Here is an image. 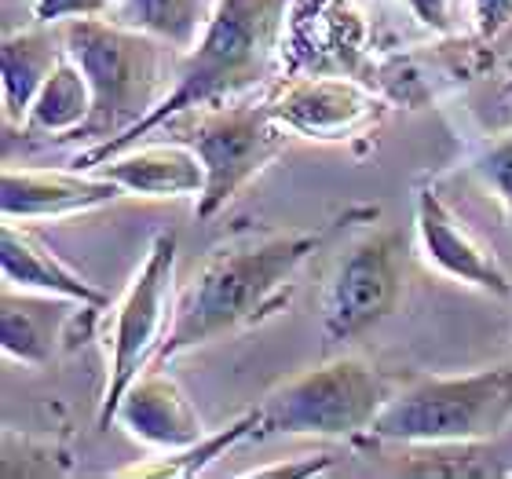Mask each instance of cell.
I'll list each match as a JSON object with an SVG mask.
<instances>
[{"label":"cell","mask_w":512,"mask_h":479,"mask_svg":"<svg viewBox=\"0 0 512 479\" xmlns=\"http://www.w3.org/2000/svg\"><path fill=\"white\" fill-rule=\"evenodd\" d=\"M326 238L330 231H293L216 249L176 297V319L154 366H169L194 348L253 330L278 315L293 297L297 275Z\"/></svg>","instance_id":"6da1fadb"},{"label":"cell","mask_w":512,"mask_h":479,"mask_svg":"<svg viewBox=\"0 0 512 479\" xmlns=\"http://www.w3.org/2000/svg\"><path fill=\"white\" fill-rule=\"evenodd\" d=\"M289 4L293 0H213V11H209L198 44L191 52H180L176 59L169 96L121 139L81 150L74 158V169H96L110 154L143 143L150 132L165 128L169 121L216 107L224 99H235L249 88L264 85L278 63Z\"/></svg>","instance_id":"7a4b0ae2"},{"label":"cell","mask_w":512,"mask_h":479,"mask_svg":"<svg viewBox=\"0 0 512 479\" xmlns=\"http://www.w3.org/2000/svg\"><path fill=\"white\" fill-rule=\"evenodd\" d=\"M59 33L92 88V118L74 143H114L169 96L180 52L165 41L128 30L110 15L59 22Z\"/></svg>","instance_id":"3957f363"},{"label":"cell","mask_w":512,"mask_h":479,"mask_svg":"<svg viewBox=\"0 0 512 479\" xmlns=\"http://www.w3.org/2000/svg\"><path fill=\"white\" fill-rule=\"evenodd\" d=\"M512 425V362L417 377L388 395L370 436L399 447H483Z\"/></svg>","instance_id":"277c9868"},{"label":"cell","mask_w":512,"mask_h":479,"mask_svg":"<svg viewBox=\"0 0 512 479\" xmlns=\"http://www.w3.org/2000/svg\"><path fill=\"white\" fill-rule=\"evenodd\" d=\"M388 384L374 362L359 355H337L297 377L282 381L256 406L264 436H308V439H355L370 432L388 403Z\"/></svg>","instance_id":"5b68a950"},{"label":"cell","mask_w":512,"mask_h":479,"mask_svg":"<svg viewBox=\"0 0 512 479\" xmlns=\"http://www.w3.org/2000/svg\"><path fill=\"white\" fill-rule=\"evenodd\" d=\"M176 235L158 231L150 238L147 256L136 267L132 282L107 315V384L99 399V428L114 421L121 395L132 388L139 373L158 362V352L176 319Z\"/></svg>","instance_id":"8992f818"},{"label":"cell","mask_w":512,"mask_h":479,"mask_svg":"<svg viewBox=\"0 0 512 479\" xmlns=\"http://www.w3.org/2000/svg\"><path fill=\"white\" fill-rule=\"evenodd\" d=\"M194 114L198 118L183 136V143H191L205 165V191L194 202V216L213 220L260 172H267L282 158L289 132L278 125L267 103H238V107L216 103Z\"/></svg>","instance_id":"52a82bcc"},{"label":"cell","mask_w":512,"mask_h":479,"mask_svg":"<svg viewBox=\"0 0 512 479\" xmlns=\"http://www.w3.org/2000/svg\"><path fill=\"white\" fill-rule=\"evenodd\" d=\"M406 297V238L399 231H370L337 260L326 297L322 330L330 341H359L399 311Z\"/></svg>","instance_id":"ba28073f"},{"label":"cell","mask_w":512,"mask_h":479,"mask_svg":"<svg viewBox=\"0 0 512 479\" xmlns=\"http://www.w3.org/2000/svg\"><path fill=\"white\" fill-rule=\"evenodd\" d=\"M264 103L289 136L311 143H352L370 136L392 107L381 88L355 77H293Z\"/></svg>","instance_id":"9c48e42d"},{"label":"cell","mask_w":512,"mask_h":479,"mask_svg":"<svg viewBox=\"0 0 512 479\" xmlns=\"http://www.w3.org/2000/svg\"><path fill=\"white\" fill-rule=\"evenodd\" d=\"M414 242L421 264L439 278L480 289L494 300H512V278L502 260L443 202L436 183H421L414 194Z\"/></svg>","instance_id":"30bf717a"},{"label":"cell","mask_w":512,"mask_h":479,"mask_svg":"<svg viewBox=\"0 0 512 479\" xmlns=\"http://www.w3.org/2000/svg\"><path fill=\"white\" fill-rule=\"evenodd\" d=\"M121 187L99 172L81 169H4L0 176V213L11 224L70 220L107 209L121 198Z\"/></svg>","instance_id":"8fae6325"},{"label":"cell","mask_w":512,"mask_h":479,"mask_svg":"<svg viewBox=\"0 0 512 479\" xmlns=\"http://www.w3.org/2000/svg\"><path fill=\"white\" fill-rule=\"evenodd\" d=\"M491 41L476 37H439L436 44H421L414 52L395 55L381 66V92L388 103L399 107H425L428 99L443 96L450 88L469 85L494 63Z\"/></svg>","instance_id":"7c38bea8"},{"label":"cell","mask_w":512,"mask_h":479,"mask_svg":"<svg viewBox=\"0 0 512 479\" xmlns=\"http://www.w3.org/2000/svg\"><path fill=\"white\" fill-rule=\"evenodd\" d=\"M114 425L125 428L128 439H136L139 447L154 450V454L183 450L209 436L202 414L194 410L187 392L165 366H150L132 381V388L121 395L118 410H114Z\"/></svg>","instance_id":"4fadbf2b"},{"label":"cell","mask_w":512,"mask_h":479,"mask_svg":"<svg viewBox=\"0 0 512 479\" xmlns=\"http://www.w3.org/2000/svg\"><path fill=\"white\" fill-rule=\"evenodd\" d=\"M88 172H99L114 180L125 194L136 198H202L205 191V165L194 154L191 143H132V147L110 154L103 165Z\"/></svg>","instance_id":"5bb4252c"},{"label":"cell","mask_w":512,"mask_h":479,"mask_svg":"<svg viewBox=\"0 0 512 479\" xmlns=\"http://www.w3.org/2000/svg\"><path fill=\"white\" fill-rule=\"evenodd\" d=\"M0 271H4V286L11 289L59 297L81 308H110V297L96 282L74 271L55 249H48L44 238L11 220H4V231H0Z\"/></svg>","instance_id":"9a60e30c"},{"label":"cell","mask_w":512,"mask_h":479,"mask_svg":"<svg viewBox=\"0 0 512 479\" xmlns=\"http://www.w3.org/2000/svg\"><path fill=\"white\" fill-rule=\"evenodd\" d=\"M77 308L70 300L44 297V293H26V289L4 286L0 297V348L11 362L41 370L55 359V348L66 337Z\"/></svg>","instance_id":"2e32d148"},{"label":"cell","mask_w":512,"mask_h":479,"mask_svg":"<svg viewBox=\"0 0 512 479\" xmlns=\"http://www.w3.org/2000/svg\"><path fill=\"white\" fill-rule=\"evenodd\" d=\"M66 44L59 26H30L15 30L0 44V92H4V121L8 128H22L33 99L41 96L44 81L63 63Z\"/></svg>","instance_id":"e0dca14e"},{"label":"cell","mask_w":512,"mask_h":479,"mask_svg":"<svg viewBox=\"0 0 512 479\" xmlns=\"http://www.w3.org/2000/svg\"><path fill=\"white\" fill-rule=\"evenodd\" d=\"M92 118V88H88L85 70L63 55V63L55 66L52 77L44 81L41 96L33 99L30 114L22 121V136H44V139H74L85 121Z\"/></svg>","instance_id":"ac0fdd59"},{"label":"cell","mask_w":512,"mask_h":479,"mask_svg":"<svg viewBox=\"0 0 512 479\" xmlns=\"http://www.w3.org/2000/svg\"><path fill=\"white\" fill-rule=\"evenodd\" d=\"M256 432H260V414L249 410V414H242L238 421H231L227 428H220V432H209V436H202L198 443H191V447L169 450V454H154L150 461L128 465V469L114 472V476H125V479H136V476H143V479H194V476H202L213 461L227 458L238 443L256 439Z\"/></svg>","instance_id":"d6986e66"},{"label":"cell","mask_w":512,"mask_h":479,"mask_svg":"<svg viewBox=\"0 0 512 479\" xmlns=\"http://www.w3.org/2000/svg\"><path fill=\"white\" fill-rule=\"evenodd\" d=\"M205 0H114L110 19L128 30L150 33L176 52H191L209 22Z\"/></svg>","instance_id":"ffe728a7"},{"label":"cell","mask_w":512,"mask_h":479,"mask_svg":"<svg viewBox=\"0 0 512 479\" xmlns=\"http://www.w3.org/2000/svg\"><path fill=\"white\" fill-rule=\"evenodd\" d=\"M4 479L22 476H66L70 458L63 447H55L52 439H37L15 428H4V458H0Z\"/></svg>","instance_id":"44dd1931"},{"label":"cell","mask_w":512,"mask_h":479,"mask_svg":"<svg viewBox=\"0 0 512 479\" xmlns=\"http://www.w3.org/2000/svg\"><path fill=\"white\" fill-rule=\"evenodd\" d=\"M469 169L480 180L483 191L494 198V205L502 209L505 224L512 227V128L483 139L480 147L472 150Z\"/></svg>","instance_id":"7402d4cb"},{"label":"cell","mask_w":512,"mask_h":479,"mask_svg":"<svg viewBox=\"0 0 512 479\" xmlns=\"http://www.w3.org/2000/svg\"><path fill=\"white\" fill-rule=\"evenodd\" d=\"M114 0H30L33 22L59 26L70 19H88V15H110Z\"/></svg>","instance_id":"603a6c76"},{"label":"cell","mask_w":512,"mask_h":479,"mask_svg":"<svg viewBox=\"0 0 512 479\" xmlns=\"http://www.w3.org/2000/svg\"><path fill=\"white\" fill-rule=\"evenodd\" d=\"M403 4L410 11V19L432 37L458 33V0H403Z\"/></svg>","instance_id":"cb8c5ba5"},{"label":"cell","mask_w":512,"mask_h":479,"mask_svg":"<svg viewBox=\"0 0 512 479\" xmlns=\"http://www.w3.org/2000/svg\"><path fill=\"white\" fill-rule=\"evenodd\" d=\"M512 26V0H472V30L483 41H498Z\"/></svg>","instance_id":"d4e9b609"},{"label":"cell","mask_w":512,"mask_h":479,"mask_svg":"<svg viewBox=\"0 0 512 479\" xmlns=\"http://www.w3.org/2000/svg\"><path fill=\"white\" fill-rule=\"evenodd\" d=\"M330 469V454H304V458L293 461H275V465H256L249 469V479H282V476H322Z\"/></svg>","instance_id":"484cf974"},{"label":"cell","mask_w":512,"mask_h":479,"mask_svg":"<svg viewBox=\"0 0 512 479\" xmlns=\"http://www.w3.org/2000/svg\"><path fill=\"white\" fill-rule=\"evenodd\" d=\"M509 92H512V77H509Z\"/></svg>","instance_id":"4316f807"}]
</instances>
